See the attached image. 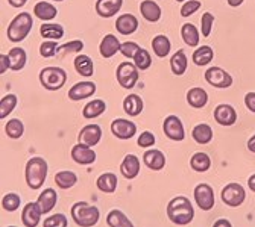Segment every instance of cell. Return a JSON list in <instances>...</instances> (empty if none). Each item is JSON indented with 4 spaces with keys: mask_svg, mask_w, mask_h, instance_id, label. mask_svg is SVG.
I'll return each instance as SVG.
<instances>
[{
    "mask_svg": "<svg viewBox=\"0 0 255 227\" xmlns=\"http://www.w3.org/2000/svg\"><path fill=\"white\" fill-rule=\"evenodd\" d=\"M167 215L175 224H188L195 217V209L187 197H175L167 205Z\"/></svg>",
    "mask_w": 255,
    "mask_h": 227,
    "instance_id": "obj_1",
    "label": "cell"
},
{
    "mask_svg": "<svg viewBox=\"0 0 255 227\" xmlns=\"http://www.w3.org/2000/svg\"><path fill=\"white\" fill-rule=\"evenodd\" d=\"M47 162L43 157H30L26 164V183L32 189H38L43 186L47 176Z\"/></svg>",
    "mask_w": 255,
    "mask_h": 227,
    "instance_id": "obj_2",
    "label": "cell"
},
{
    "mask_svg": "<svg viewBox=\"0 0 255 227\" xmlns=\"http://www.w3.org/2000/svg\"><path fill=\"white\" fill-rule=\"evenodd\" d=\"M99 208L87 202H78L72 206V217L75 223L81 227H91L99 221Z\"/></svg>",
    "mask_w": 255,
    "mask_h": 227,
    "instance_id": "obj_3",
    "label": "cell"
},
{
    "mask_svg": "<svg viewBox=\"0 0 255 227\" xmlns=\"http://www.w3.org/2000/svg\"><path fill=\"white\" fill-rule=\"evenodd\" d=\"M32 24H34V20H32L30 14L27 12H21L18 14L9 24L8 27V38L12 43H20L23 41L32 29Z\"/></svg>",
    "mask_w": 255,
    "mask_h": 227,
    "instance_id": "obj_4",
    "label": "cell"
},
{
    "mask_svg": "<svg viewBox=\"0 0 255 227\" xmlns=\"http://www.w3.org/2000/svg\"><path fill=\"white\" fill-rule=\"evenodd\" d=\"M67 82V73L61 67H46L40 72V83L47 91H58Z\"/></svg>",
    "mask_w": 255,
    "mask_h": 227,
    "instance_id": "obj_5",
    "label": "cell"
},
{
    "mask_svg": "<svg viewBox=\"0 0 255 227\" xmlns=\"http://www.w3.org/2000/svg\"><path fill=\"white\" fill-rule=\"evenodd\" d=\"M116 77L122 88L132 89L135 86V83L138 82V69L135 64H132L129 61H125V62L119 64V67L116 70Z\"/></svg>",
    "mask_w": 255,
    "mask_h": 227,
    "instance_id": "obj_6",
    "label": "cell"
},
{
    "mask_svg": "<svg viewBox=\"0 0 255 227\" xmlns=\"http://www.w3.org/2000/svg\"><path fill=\"white\" fill-rule=\"evenodd\" d=\"M220 197H222V202L225 205H228L231 208H237L245 202L246 192H245V188L242 185L230 183V185H227L225 188L222 189Z\"/></svg>",
    "mask_w": 255,
    "mask_h": 227,
    "instance_id": "obj_7",
    "label": "cell"
},
{
    "mask_svg": "<svg viewBox=\"0 0 255 227\" xmlns=\"http://www.w3.org/2000/svg\"><path fill=\"white\" fill-rule=\"evenodd\" d=\"M205 80L214 88H230L233 85V77L220 67H210L205 72Z\"/></svg>",
    "mask_w": 255,
    "mask_h": 227,
    "instance_id": "obj_8",
    "label": "cell"
},
{
    "mask_svg": "<svg viewBox=\"0 0 255 227\" xmlns=\"http://www.w3.org/2000/svg\"><path fill=\"white\" fill-rule=\"evenodd\" d=\"M111 132L119 140H129L137 132V124L125 118H116L111 123Z\"/></svg>",
    "mask_w": 255,
    "mask_h": 227,
    "instance_id": "obj_9",
    "label": "cell"
},
{
    "mask_svg": "<svg viewBox=\"0 0 255 227\" xmlns=\"http://www.w3.org/2000/svg\"><path fill=\"white\" fill-rule=\"evenodd\" d=\"M163 131H164L166 137L170 138V140H173V141H182L185 138L184 124L179 120V117H176V115H169L164 120Z\"/></svg>",
    "mask_w": 255,
    "mask_h": 227,
    "instance_id": "obj_10",
    "label": "cell"
},
{
    "mask_svg": "<svg viewBox=\"0 0 255 227\" xmlns=\"http://www.w3.org/2000/svg\"><path fill=\"white\" fill-rule=\"evenodd\" d=\"M195 200L202 211H210L214 206V192L207 183H199L195 188Z\"/></svg>",
    "mask_w": 255,
    "mask_h": 227,
    "instance_id": "obj_11",
    "label": "cell"
},
{
    "mask_svg": "<svg viewBox=\"0 0 255 227\" xmlns=\"http://www.w3.org/2000/svg\"><path fill=\"white\" fill-rule=\"evenodd\" d=\"M102 138V129L98 124H87L82 127V131L79 132V143L88 147H93L96 144H99Z\"/></svg>",
    "mask_w": 255,
    "mask_h": 227,
    "instance_id": "obj_12",
    "label": "cell"
},
{
    "mask_svg": "<svg viewBox=\"0 0 255 227\" xmlns=\"http://www.w3.org/2000/svg\"><path fill=\"white\" fill-rule=\"evenodd\" d=\"M72 159L79 165H90L96 160V153L91 147L84 144H76L72 149Z\"/></svg>",
    "mask_w": 255,
    "mask_h": 227,
    "instance_id": "obj_13",
    "label": "cell"
},
{
    "mask_svg": "<svg viewBox=\"0 0 255 227\" xmlns=\"http://www.w3.org/2000/svg\"><path fill=\"white\" fill-rule=\"evenodd\" d=\"M120 173L125 179H135L140 173V160L135 154H126L120 164Z\"/></svg>",
    "mask_w": 255,
    "mask_h": 227,
    "instance_id": "obj_14",
    "label": "cell"
},
{
    "mask_svg": "<svg viewBox=\"0 0 255 227\" xmlns=\"http://www.w3.org/2000/svg\"><path fill=\"white\" fill-rule=\"evenodd\" d=\"M96 92V85L93 82H78L69 91V99L73 102L84 100L87 97H91Z\"/></svg>",
    "mask_w": 255,
    "mask_h": 227,
    "instance_id": "obj_15",
    "label": "cell"
},
{
    "mask_svg": "<svg viewBox=\"0 0 255 227\" xmlns=\"http://www.w3.org/2000/svg\"><path fill=\"white\" fill-rule=\"evenodd\" d=\"M41 209L38 206V203L35 202H30L27 203L24 208H23V214H21V218H23V224L26 227H37L40 220H41Z\"/></svg>",
    "mask_w": 255,
    "mask_h": 227,
    "instance_id": "obj_16",
    "label": "cell"
},
{
    "mask_svg": "<svg viewBox=\"0 0 255 227\" xmlns=\"http://www.w3.org/2000/svg\"><path fill=\"white\" fill-rule=\"evenodd\" d=\"M123 0H98L96 2V12L102 18H111L122 8Z\"/></svg>",
    "mask_w": 255,
    "mask_h": 227,
    "instance_id": "obj_17",
    "label": "cell"
},
{
    "mask_svg": "<svg viewBox=\"0 0 255 227\" xmlns=\"http://www.w3.org/2000/svg\"><path fill=\"white\" fill-rule=\"evenodd\" d=\"M214 120L220 126H233L237 120V112L231 105H219L214 109Z\"/></svg>",
    "mask_w": 255,
    "mask_h": 227,
    "instance_id": "obj_18",
    "label": "cell"
},
{
    "mask_svg": "<svg viewBox=\"0 0 255 227\" xmlns=\"http://www.w3.org/2000/svg\"><path fill=\"white\" fill-rule=\"evenodd\" d=\"M116 29L120 35H132L138 29V20L132 14H123L117 18Z\"/></svg>",
    "mask_w": 255,
    "mask_h": 227,
    "instance_id": "obj_19",
    "label": "cell"
},
{
    "mask_svg": "<svg viewBox=\"0 0 255 227\" xmlns=\"http://www.w3.org/2000/svg\"><path fill=\"white\" fill-rule=\"evenodd\" d=\"M143 160L144 164L149 170H153V171H159L163 170L164 165H166V156L163 154V151H159L156 149H150L144 153L143 156Z\"/></svg>",
    "mask_w": 255,
    "mask_h": 227,
    "instance_id": "obj_20",
    "label": "cell"
},
{
    "mask_svg": "<svg viewBox=\"0 0 255 227\" xmlns=\"http://www.w3.org/2000/svg\"><path fill=\"white\" fill-rule=\"evenodd\" d=\"M143 106H144V103L141 100V97L137 94H129L128 97H125V100H123V111L129 117L140 115L143 111Z\"/></svg>",
    "mask_w": 255,
    "mask_h": 227,
    "instance_id": "obj_21",
    "label": "cell"
},
{
    "mask_svg": "<svg viewBox=\"0 0 255 227\" xmlns=\"http://www.w3.org/2000/svg\"><path fill=\"white\" fill-rule=\"evenodd\" d=\"M187 103L191 108L201 109V108H204L208 103V94L202 88H191L187 92Z\"/></svg>",
    "mask_w": 255,
    "mask_h": 227,
    "instance_id": "obj_22",
    "label": "cell"
},
{
    "mask_svg": "<svg viewBox=\"0 0 255 227\" xmlns=\"http://www.w3.org/2000/svg\"><path fill=\"white\" fill-rule=\"evenodd\" d=\"M120 41L117 40V37H114V35H105L104 37V40L101 41V44H99V52H101V55L104 56V58H111V56H114L117 52H120Z\"/></svg>",
    "mask_w": 255,
    "mask_h": 227,
    "instance_id": "obj_23",
    "label": "cell"
},
{
    "mask_svg": "<svg viewBox=\"0 0 255 227\" xmlns=\"http://www.w3.org/2000/svg\"><path fill=\"white\" fill-rule=\"evenodd\" d=\"M140 12L150 23H156V21H159V18H161V8H159L155 2H152V0H144V2L140 5Z\"/></svg>",
    "mask_w": 255,
    "mask_h": 227,
    "instance_id": "obj_24",
    "label": "cell"
},
{
    "mask_svg": "<svg viewBox=\"0 0 255 227\" xmlns=\"http://www.w3.org/2000/svg\"><path fill=\"white\" fill-rule=\"evenodd\" d=\"M56 192L52 189V188H47V189H44L41 194H40V197H38V200H37V203H38V206H40V209H41V212L43 214H49L53 208H55V205H56Z\"/></svg>",
    "mask_w": 255,
    "mask_h": 227,
    "instance_id": "obj_25",
    "label": "cell"
},
{
    "mask_svg": "<svg viewBox=\"0 0 255 227\" xmlns=\"http://www.w3.org/2000/svg\"><path fill=\"white\" fill-rule=\"evenodd\" d=\"M40 34L46 40L56 41V40H61L64 37V27L58 23H46V24H41Z\"/></svg>",
    "mask_w": 255,
    "mask_h": 227,
    "instance_id": "obj_26",
    "label": "cell"
},
{
    "mask_svg": "<svg viewBox=\"0 0 255 227\" xmlns=\"http://www.w3.org/2000/svg\"><path fill=\"white\" fill-rule=\"evenodd\" d=\"M181 37L184 43L190 47H196L199 44V32L195 24L187 23L181 27Z\"/></svg>",
    "mask_w": 255,
    "mask_h": 227,
    "instance_id": "obj_27",
    "label": "cell"
},
{
    "mask_svg": "<svg viewBox=\"0 0 255 227\" xmlns=\"http://www.w3.org/2000/svg\"><path fill=\"white\" fill-rule=\"evenodd\" d=\"M107 109V105L104 100H99V99H96V100H91L88 102L84 109H82V115L87 118V120H91V118H96V117H99L105 112Z\"/></svg>",
    "mask_w": 255,
    "mask_h": 227,
    "instance_id": "obj_28",
    "label": "cell"
},
{
    "mask_svg": "<svg viewBox=\"0 0 255 227\" xmlns=\"http://www.w3.org/2000/svg\"><path fill=\"white\" fill-rule=\"evenodd\" d=\"M107 224L110 227H134L132 221L119 209H113L107 215Z\"/></svg>",
    "mask_w": 255,
    "mask_h": 227,
    "instance_id": "obj_29",
    "label": "cell"
},
{
    "mask_svg": "<svg viewBox=\"0 0 255 227\" xmlns=\"http://www.w3.org/2000/svg\"><path fill=\"white\" fill-rule=\"evenodd\" d=\"M191 137H193V140L198 144H208L213 140V129L208 124L201 123V124H198L193 129V132H191Z\"/></svg>",
    "mask_w": 255,
    "mask_h": 227,
    "instance_id": "obj_30",
    "label": "cell"
},
{
    "mask_svg": "<svg viewBox=\"0 0 255 227\" xmlns=\"http://www.w3.org/2000/svg\"><path fill=\"white\" fill-rule=\"evenodd\" d=\"M152 49H153V52H155L156 56L166 58L170 53V49H172L170 40L166 35H156L152 40Z\"/></svg>",
    "mask_w": 255,
    "mask_h": 227,
    "instance_id": "obj_31",
    "label": "cell"
},
{
    "mask_svg": "<svg viewBox=\"0 0 255 227\" xmlns=\"http://www.w3.org/2000/svg\"><path fill=\"white\" fill-rule=\"evenodd\" d=\"M35 17L43 20V21H50L56 17L58 11L53 5H50L49 2H38L34 8Z\"/></svg>",
    "mask_w": 255,
    "mask_h": 227,
    "instance_id": "obj_32",
    "label": "cell"
},
{
    "mask_svg": "<svg viewBox=\"0 0 255 227\" xmlns=\"http://www.w3.org/2000/svg\"><path fill=\"white\" fill-rule=\"evenodd\" d=\"M73 64H75L76 72L81 76H84V77L93 76V61H91L90 56H87V55H78L75 58V62Z\"/></svg>",
    "mask_w": 255,
    "mask_h": 227,
    "instance_id": "obj_33",
    "label": "cell"
},
{
    "mask_svg": "<svg viewBox=\"0 0 255 227\" xmlns=\"http://www.w3.org/2000/svg\"><path fill=\"white\" fill-rule=\"evenodd\" d=\"M9 58H11V69L14 72H18L21 70L26 62H27V55H26V50L21 49V47H14L9 50Z\"/></svg>",
    "mask_w": 255,
    "mask_h": 227,
    "instance_id": "obj_34",
    "label": "cell"
},
{
    "mask_svg": "<svg viewBox=\"0 0 255 227\" xmlns=\"http://www.w3.org/2000/svg\"><path fill=\"white\" fill-rule=\"evenodd\" d=\"M213 56H214V52L210 46H202L199 49L195 50L193 53V62L199 67H204V66H208V64L213 61Z\"/></svg>",
    "mask_w": 255,
    "mask_h": 227,
    "instance_id": "obj_35",
    "label": "cell"
},
{
    "mask_svg": "<svg viewBox=\"0 0 255 227\" xmlns=\"http://www.w3.org/2000/svg\"><path fill=\"white\" fill-rule=\"evenodd\" d=\"M190 165L198 173H205L211 167V159L207 153H196L191 156Z\"/></svg>",
    "mask_w": 255,
    "mask_h": 227,
    "instance_id": "obj_36",
    "label": "cell"
},
{
    "mask_svg": "<svg viewBox=\"0 0 255 227\" xmlns=\"http://www.w3.org/2000/svg\"><path fill=\"white\" fill-rule=\"evenodd\" d=\"M98 188L102 191V192H107V194H113L117 188V177L116 174L113 173H105L102 176H99L98 182H96Z\"/></svg>",
    "mask_w": 255,
    "mask_h": 227,
    "instance_id": "obj_37",
    "label": "cell"
},
{
    "mask_svg": "<svg viewBox=\"0 0 255 227\" xmlns=\"http://www.w3.org/2000/svg\"><path fill=\"white\" fill-rule=\"evenodd\" d=\"M170 67H172L173 75H176V76H181V75L185 73V70H187V56H185L184 50H178L172 56V59H170Z\"/></svg>",
    "mask_w": 255,
    "mask_h": 227,
    "instance_id": "obj_38",
    "label": "cell"
},
{
    "mask_svg": "<svg viewBox=\"0 0 255 227\" xmlns=\"http://www.w3.org/2000/svg\"><path fill=\"white\" fill-rule=\"evenodd\" d=\"M76 182H78V177L73 171H59L55 176V183L61 189H69V188L75 186Z\"/></svg>",
    "mask_w": 255,
    "mask_h": 227,
    "instance_id": "obj_39",
    "label": "cell"
},
{
    "mask_svg": "<svg viewBox=\"0 0 255 227\" xmlns=\"http://www.w3.org/2000/svg\"><path fill=\"white\" fill-rule=\"evenodd\" d=\"M5 132L9 138L12 140H18L23 134H24V124L21 120L18 118H12L6 123L5 126Z\"/></svg>",
    "mask_w": 255,
    "mask_h": 227,
    "instance_id": "obj_40",
    "label": "cell"
},
{
    "mask_svg": "<svg viewBox=\"0 0 255 227\" xmlns=\"http://www.w3.org/2000/svg\"><path fill=\"white\" fill-rule=\"evenodd\" d=\"M17 102H18V99H17L15 94L5 95L2 99V102H0V118H6L15 109Z\"/></svg>",
    "mask_w": 255,
    "mask_h": 227,
    "instance_id": "obj_41",
    "label": "cell"
},
{
    "mask_svg": "<svg viewBox=\"0 0 255 227\" xmlns=\"http://www.w3.org/2000/svg\"><path fill=\"white\" fill-rule=\"evenodd\" d=\"M134 64L137 66L138 70H147L150 66H152V58H150V53L146 50V49H138V52L135 53L134 56Z\"/></svg>",
    "mask_w": 255,
    "mask_h": 227,
    "instance_id": "obj_42",
    "label": "cell"
},
{
    "mask_svg": "<svg viewBox=\"0 0 255 227\" xmlns=\"http://www.w3.org/2000/svg\"><path fill=\"white\" fill-rule=\"evenodd\" d=\"M84 49V43L81 40H75V41H70V43H66L58 47V52L56 55L58 56H66L69 53H78Z\"/></svg>",
    "mask_w": 255,
    "mask_h": 227,
    "instance_id": "obj_43",
    "label": "cell"
},
{
    "mask_svg": "<svg viewBox=\"0 0 255 227\" xmlns=\"http://www.w3.org/2000/svg\"><path fill=\"white\" fill-rule=\"evenodd\" d=\"M20 197L17 196V194H14V192H9V194H6V196L3 197V200H2V206H3V209L5 211H8V212H14V211H17L18 209V206H20Z\"/></svg>",
    "mask_w": 255,
    "mask_h": 227,
    "instance_id": "obj_44",
    "label": "cell"
},
{
    "mask_svg": "<svg viewBox=\"0 0 255 227\" xmlns=\"http://www.w3.org/2000/svg\"><path fill=\"white\" fill-rule=\"evenodd\" d=\"M67 224L69 221L64 214H53L49 218H46L43 223L44 227H67Z\"/></svg>",
    "mask_w": 255,
    "mask_h": 227,
    "instance_id": "obj_45",
    "label": "cell"
},
{
    "mask_svg": "<svg viewBox=\"0 0 255 227\" xmlns=\"http://www.w3.org/2000/svg\"><path fill=\"white\" fill-rule=\"evenodd\" d=\"M58 47H59V46H58L53 40L44 41V43L40 46V55H41L43 58H52V56H56Z\"/></svg>",
    "mask_w": 255,
    "mask_h": 227,
    "instance_id": "obj_46",
    "label": "cell"
},
{
    "mask_svg": "<svg viewBox=\"0 0 255 227\" xmlns=\"http://www.w3.org/2000/svg\"><path fill=\"white\" fill-rule=\"evenodd\" d=\"M199 8H201L199 0H188V2H185L182 5V8H181V15L182 17H190V15H193Z\"/></svg>",
    "mask_w": 255,
    "mask_h": 227,
    "instance_id": "obj_47",
    "label": "cell"
},
{
    "mask_svg": "<svg viewBox=\"0 0 255 227\" xmlns=\"http://www.w3.org/2000/svg\"><path fill=\"white\" fill-rule=\"evenodd\" d=\"M140 46L134 41H126L120 46V53L125 56V58H134L135 53L138 52Z\"/></svg>",
    "mask_w": 255,
    "mask_h": 227,
    "instance_id": "obj_48",
    "label": "cell"
},
{
    "mask_svg": "<svg viewBox=\"0 0 255 227\" xmlns=\"http://www.w3.org/2000/svg\"><path fill=\"white\" fill-rule=\"evenodd\" d=\"M213 21H214V15L210 14V12H205L202 15V20H201V30H202V35L204 37H210L211 34V27H213Z\"/></svg>",
    "mask_w": 255,
    "mask_h": 227,
    "instance_id": "obj_49",
    "label": "cell"
},
{
    "mask_svg": "<svg viewBox=\"0 0 255 227\" xmlns=\"http://www.w3.org/2000/svg\"><path fill=\"white\" fill-rule=\"evenodd\" d=\"M137 144H138L140 147H150V146L155 144V135H153L152 132L146 131V132H143V134L138 137Z\"/></svg>",
    "mask_w": 255,
    "mask_h": 227,
    "instance_id": "obj_50",
    "label": "cell"
},
{
    "mask_svg": "<svg viewBox=\"0 0 255 227\" xmlns=\"http://www.w3.org/2000/svg\"><path fill=\"white\" fill-rule=\"evenodd\" d=\"M11 69V58L9 55H2L0 56V73H6Z\"/></svg>",
    "mask_w": 255,
    "mask_h": 227,
    "instance_id": "obj_51",
    "label": "cell"
},
{
    "mask_svg": "<svg viewBox=\"0 0 255 227\" xmlns=\"http://www.w3.org/2000/svg\"><path fill=\"white\" fill-rule=\"evenodd\" d=\"M245 105L251 112L255 114V92H248L245 95Z\"/></svg>",
    "mask_w": 255,
    "mask_h": 227,
    "instance_id": "obj_52",
    "label": "cell"
},
{
    "mask_svg": "<svg viewBox=\"0 0 255 227\" xmlns=\"http://www.w3.org/2000/svg\"><path fill=\"white\" fill-rule=\"evenodd\" d=\"M213 227H233V226H231V223H230L228 220L220 218V220H217V221L213 224Z\"/></svg>",
    "mask_w": 255,
    "mask_h": 227,
    "instance_id": "obj_53",
    "label": "cell"
},
{
    "mask_svg": "<svg viewBox=\"0 0 255 227\" xmlns=\"http://www.w3.org/2000/svg\"><path fill=\"white\" fill-rule=\"evenodd\" d=\"M9 5L14 6V8H23L26 3H27V0H8Z\"/></svg>",
    "mask_w": 255,
    "mask_h": 227,
    "instance_id": "obj_54",
    "label": "cell"
},
{
    "mask_svg": "<svg viewBox=\"0 0 255 227\" xmlns=\"http://www.w3.org/2000/svg\"><path fill=\"white\" fill-rule=\"evenodd\" d=\"M248 150L252 151V153H255V135H252L249 138V141H248Z\"/></svg>",
    "mask_w": 255,
    "mask_h": 227,
    "instance_id": "obj_55",
    "label": "cell"
},
{
    "mask_svg": "<svg viewBox=\"0 0 255 227\" xmlns=\"http://www.w3.org/2000/svg\"><path fill=\"white\" fill-rule=\"evenodd\" d=\"M248 186H249V189H251V191H254V192H255V174H252V176L248 179Z\"/></svg>",
    "mask_w": 255,
    "mask_h": 227,
    "instance_id": "obj_56",
    "label": "cell"
},
{
    "mask_svg": "<svg viewBox=\"0 0 255 227\" xmlns=\"http://www.w3.org/2000/svg\"><path fill=\"white\" fill-rule=\"evenodd\" d=\"M243 2H245V0H228V5L233 6V8H237V6H240Z\"/></svg>",
    "mask_w": 255,
    "mask_h": 227,
    "instance_id": "obj_57",
    "label": "cell"
},
{
    "mask_svg": "<svg viewBox=\"0 0 255 227\" xmlns=\"http://www.w3.org/2000/svg\"><path fill=\"white\" fill-rule=\"evenodd\" d=\"M55 2H62V0H55Z\"/></svg>",
    "mask_w": 255,
    "mask_h": 227,
    "instance_id": "obj_58",
    "label": "cell"
},
{
    "mask_svg": "<svg viewBox=\"0 0 255 227\" xmlns=\"http://www.w3.org/2000/svg\"><path fill=\"white\" fill-rule=\"evenodd\" d=\"M176 2H184V0H176Z\"/></svg>",
    "mask_w": 255,
    "mask_h": 227,
    "instance_id": "obj_59",
    "label": "cell"
},
{
    "mask_svg": "<svg viewBox=\"0 0 255 227\" xmlns=\"http://www.w3.org/2000/svg\"><path fill=\"white\" fill-rule=\"evenodd\" d=\"M8 227H14V226H8Z\"/></svg>",
    "mask_w": 255,
    "mask_h": 227,
    "instance_id": "obj_60",
    "label": "cell"
}]
</instances>
